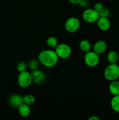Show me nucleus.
Here are the masks:
<instances>
[{
  "label": "nucleus",
  "instance_id": "nucleus-17",
  "mask_svg": "<svg viewBox=\"0 0 119 120\" xmlns=\"http://www.w3.org/2000/svg\"><path fill=\"white\" fill-rule=\"evenodd\" d=\"M46 43L48 46L51 48H56L58 44L57 38L54 36H50L48 38L46 41Z\"/></svg>",
  "mask_w": 119,
  "mask_h": 120
},
{
  "label": "nucleus",
  "instance_id": "nucleus-24",
  "mask_svg": "<svg viewBox=\"0 0 119 120\" xmlns=\"http://www.w3.org/2000/svg\"><path fill=\"white\" fill-rule=\"evenodd\" d=\"M80 1V0H69V1L70 2V3L72 4H73V5L78 4Z\"/></svg>",
  "mask_w": 119,
  "mask_h": 120
},
{
  "label": "nucleus",
  "instance_id": "nucleus-4",
  "mask_svg": "<svg viewBox=\"0 0 119 120\" xmlns=\"http://www.w3.org/2000/svg\"><path fill=\"white\" fill-rule=\"evenodd\" d=\"M56 53L58 57L63 59H66L71 56L72 50L70 46L65 43H60L56 48Z\"/></svg>",
  "mask_w": 119,
  "mask_h": 120
},
{
  "label": "nucleus",
  "instance_id": "nucleus-15",
  "mask_svg": "<svg viewBox=\"0 0 119 120\" xmlns=\"http://www.w3.org/2000/svg\"><path fill=\"white\" fill-rule=\"evenodd\" d=\"M110 106L114 112L119 113V95L113 96L110 101Z\"/></svg>",
  "mask_w": 119,
  "mask_h": 120
},
{
  "label": "nucleus",
  "instance_id": "nucleus-25",
  "mask_svg": "<svg viewBox=\"0 0 119 120\" xmlns=\"http://www.w3.org/2000/svg\"><path fill=\"white\" fill-rule=\"evenodd\" d=\"M88 120H99V118H98L97 116H91V117H90Z\"/></svg>",
  "mask_w": 119,
  "mask_h": 120
},
{
  "label": "nucleus",
  "instance_id": "nucleus-20",
  "mask_svg": "<svg viewBox=\"0 0 119 120\" xmlns=\"http://www.w3.org/2000/svg\"><path fill=\"white\" fill-rule=\"evenodd\" d=\"M16 69H17V70L19 73L26 71L27 69L26 63L24 62H20L19 63H18Z\"/></svg>",
  "mask_w": 119,
  "mask_h": 120
},
{
  "label": "nucleus",
  "instance_id": "nucleus-5",
  "mask_svg": "<svg viewBox=\"0 0 119 120\" xmlns=\"http://www.w3.org/2000/svg\"><path fill=\"white\" fill-rule=\"evenodd\" d=\"M100 61L99 55L94 51H89L85 53L84 56V62L86 66L90 68L95 67L99 64Z\"/></svg>",
  "mask_w": 119,
  "mask_h": 120
},
{
  "label": "nucleus",
  "instance_id": "nucleus-8",
  "mask_svg": "<svg viewBox=\"0 0 119 120\" xmlns=\"http://www.w3.org/2000/svg\"><path fill=\"white\" fill-rule=\"evenodd\" d=\"M8 102L10 106L14 108L18 109L20 105L24 103H23V97L18 94H14L9 97Z\"/></svg>",
  "mask_w": 119,
  "mask_h": 120
},
{
  "label": "nucleus",
  "instance_id": "nucleus-22",
  "mask_svg": "<svg viewBox=\"0 0 119 120\" xmlns=\"http://www.w3.org/2000/svg\"><path fill=\"white\" fill-rule=\"evenodd\" d=\"M89 1H88V0H80L78 4L82 8H87L89 4Z\"/></svg>",
  "mask_w": 119,
  "mask_h": 120
},
{
  "label": "nucleus",
  "instance_id": "nucleus-18",
  "mask_svg": "<svg viewBox=\"0 0 119 120\" xmlns=\"http://www.w3.org/2000/svg\"><path fill=\"white\" fill-rule=\"evenodd\" d=\"M35 97L32 94H27L23 97V103L29 105H32L35 103Z\"/></svg>",
  "mask_w": 119,
  "mask_h": 120
},
{
  "label": "nucleus",
  "instance_id": "nucleus-10",
  "mask_svg": "<svg viewBox=\"0 0 119 120\" xmlns=\"http://www.w3.org/2000/svg\"><path fill=\"white\" fill-rule=\"evenodd\" d=\"M96 22L99 29L102 31H107L110 28L111 23L108 18L99 16Z\"/></svg>",
  "mask_w": 119,
  "mask_h": 120
},
{
  "label": "nucleus",
  "instance_id": "nucleus-3",
  "mask_svg": "<svg viewBox=\"0 0 119 120\" xmlns=\"http://www.w3.org/2000/svg\"><path fill=\"white\" fill-rule=\"evenodd\" d=\"M32 82L33 79L31 73L26 70L19 73L18 77V83L21 88L26 89L29 87Z\"/></svg>",
  "mask_w": 119,
  "mask_h": 120
},
{
  "label": "nucleus",
  "instance_id": "nucleus-14",
  "mask_svg": "<svg viewBox=\"0 0 119 120\" xmlns=\"http://www.w3.org/2000/svg\"><path fill=\"white\" fill-rule=\"evenodd\" d=\"M79 48L80 50L84 53H87L91 51L92 49L91 43L88 40L84 39L82 40L79 43Z\"/></svg>",
  "mask_w": 119,
  "mask_h": 120
},
{
  "label": "nucleus",
  "instance_id": "nucleus-23",
  "mask_svg": "<svg viewBox=\"0 0 119 120\" xmlns=\"http://www.w3.org/2000/svg\"><path fill=\"white\" fill-rule=\"evenodd\" d=\"M103 4L101 2H97V3H96L95 4H94L93 8H94L96 11L99 12L103 8Z\"/></svg>",
  "mask_w": 119,
  "mask_h": 120
},
{
  "label": "nucleus",
  "instance_id": "nucleus-6",
  "mask_svg": "<svg viewBox=\"0 0 119 120\" xmlns=\"http://www.w3.org/2000/svg\"><path fill=\"white\" fill-rule=\"evenodd\" d=\"M80 21L77 17L72 16L67 19L65 23V29L68 32L75 33L80 28Z\"/></svg>",
  "mask_w": 119,
  "mask_h": 120
},
{
  "label": "nucleus",
  "instance_id": "nucleus-19",
  "mask_svg": "<svg viewBox=\"0 0 119 120\" xmlns=\"http://www.w3.org/2000/svg\"><path fill=\"white\" fill-rule=\"evenodd\" d=\"M39 64L40 62L38 61V60L36 59H32L31 60H30L29 63V67L32 70H35L38 69V67H39Z\"/></svg>",
  "mask_w": 119,
  "mask_h": 120
},
{
  "label": "nucleus",
  "instance_id": "nucleus-21",
  "mask_svg": "<svg viewBox=\"0 0 119 120\" xmlns=\"http://www.w3.org/2000/svg\"><path fill=\"white\" fill-rule=\"evenodd\" d=\"M99 16H102V17L108 18L110 15V12L109 9L108 8L103 7V8L99 12Z\"/></svg>",
  "mask_w": 119,
  "mask_h": 120
},
{
  "label": "nucleus",
  "instance_id": "nucleus-1",
  "mask_svg": "<svg viewBox=\"0 0 119 120\" xmlns=\"http://www.w3.org/2000/svg\"><path fill=\"white\" fill-rule=\"evenodd\" d=\"M58 59L59 57L56 51L50 49L43 50L38 56V60L40 63L47 68L55 66L58 62Z\"/></svg>",
  "mask_w": 119,
  "mask_h": 120
},
{
  "label": "nucleus",
  "instance_id": "nucleus-2",
  "mask_svg": "<svg viewBox=\"0 0 119 120\" xmlns=\"http://www.w3.org/2000/svg\"><path fill=\"white\" fill-rule=\"evenodd\" d=\"M103 75L107 80H117L119 79V66L116 63H110L105 68Z\"/></svg>",
  "mask_w": 119,
  "mask_h": 120
},
{
  "label": "nucleus",
  "instance_id": "nucleus-13",
  "mask_svg": "<svg viewBox=\"0 0 119 120\" xmlns=\"http://www.w3.org/2000/svg\"><path fill=\"white\" fill-rule=\"evenodd\" d=\"M18 112L20 116L23 117H27L30 115L31 110H30V105L23 103L21 105L18 107Z\"/></svg>",
  "mask_w": 119,
  "mask_h": 120
},
{
  "label": "nucleus",
  "instance_id": "nucleus-12",
  "mask_svg": "<svg viewBox=\"0 0 119 120\" xmlns=\"http://www.w3.org/2000/svg\"><path fill=\"white\" fill-rule=\"evenodd\" d=\"M108 90L113 96L119 95V81L117 80L110 82L108 86Z\"/></svg>",
  "mask_w": 119,
  "mask_h": 120
},
{
  "label": "nucleus",
  "instance_id": "nucleus-9",
  "mask_svg": "<svg viewBox=\"0 0 119 120\" xmlns=\"http://www.w3.org/2000/svg\"><path fill=\"white\" fill-rule=\"evenodd\" d=\"M31 73L32 76L33 82L37 84H41L44 83L46 80V76L43 71L37 69L33 70Z\"/></svg>",
  "mask_w": 119,
  "mask_h": 120
},
{
  "label": "nucleus",
  "instance_id": "nucleus-11",
  "mask_svg": "<svg viewBox=\"0 0 119 120\" xmlns=\"http://www.w3.org/2000/svg\"><path fill=\"white\" fill-rule=\"evenodd\" d=\"M107 49V43L103 40L97 41L93 46V51L99 55L104 53Z\"/></svg>",
  "mask_w": 119,
  "mask_h": 120
},
{
  "label": "nucleus",
  "instance_id": "nucleus-7",
  "mask_svg": "<svg viewBox=\"0 0 119 120\" xmlns=\"http://www.w3.org/2000/svg\"><path fill=\"white\" fill-rule=\"evenodd\" d=\"M99 12L94 8H86L82 13V18L84 21L88 23L96 22L99 18Z\"/></svg>",
  "mask_w": 119,
  "mask_h": 120
},
{
  "label": "nucleus",
  "instance_id": "nucleus-26",
  "mask_svg": "<svg viewBox=\"0 0 119 120\" xmlns=\"http://www.w3.org/2000/svg\"><path fill=\"white\" fill-rule=\"evenodd\" d=\"M88 1H91V0H88Z\"/></svg>",
  "mask_w": 119,
  "mask_h": 120
},
{
  "label": "nucleus",
  "instance_id": "nucleus-16",
  "mask_svg": "<svg viewBox=\"0 0 119 120\" xmlns=\"http://www.w3.org/2000/svg\"><path fill=\"white\" fill-rule=\"evenodd\" d=\"M119 54L114 50H111L107 55V61L110 63H116L119 60Z\"/></svg>",
  "mask_w": 119,
  "mask_h": 120
}]
</instances>
